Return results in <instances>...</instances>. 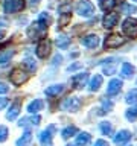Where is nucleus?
<instances>
[{
  "instance_id": "1",
  "label": "nucleus",
  "mask_w": 137,
  "mask_h": 146,
  "mask_svg": "<svg viewBox=\"0 0 137 146\" xmlns=\"http://www.w3.org/2000/svg\"><path fill=\"white\" fill-rule=\"evenodd\" d=\"M76 12L82 17H91L94 14V6L90 0H79L76 5Z\"/></svg>"
},
{
  "instance_id": "2",
  "label": "nucleus",
  "mask_w": 137,
  "mask_h": 146,
  "mask_svg": "<svg viewBox=\"0 0 137 146\" xmlns=\"http://www.w3.org/2000/svg\"><path fill=\"white\" fill-rule=\"evenodd\" d=\"M9 79H11V82L14 85H21L29 79V73L21 70V68H14L11 76H9Z\"/></svg>"
},
{
  "instance_id": "3",
  "label": "nucleus",
  "mask_w": 137,
  "mask_h": 146,
  "mask_svg": "<svg viewBox=\"0 0 137 146\" xmlns=\"http://www.w3.org/2000/svg\"><path fill=\"white\" fill-rule=\"evenodd\" d=\"M23 8H25V0H5V3H3V9L8 14L18 12Z\"/></svg>"
},
{
  "instance_id": "4",
  "label": "nucleus",
  "mask_w": 137,
  "mask_h": 146,
  "mask_svg": "<svg viewBox=\"0 0 137 146\" xmlns=\"http://www.w3.org/2000/svg\"><path fill=\"white\" fill-rule=\"evenodd\" d=\"M122 29H123V34L128 35L130 38H136L137 36V20H134V18H126L122 25Z\"/></svg>"
},
{
  "instance_id": "5",
  "label": "nucleus",
  "mask_w": 137,
  "mask_h": 146,
  "mask_svg": "<svg viewBox=\"0 0 137 146\" xmlns=\"http://www.w3.org/2000/svg\"><path fill=\"white\" fill-rule=\"evenodd\" d=\"M122 44H125V38L120 35H108L105 38V49H116Z\"/></svg>"
},
{
  "instance_id": "6",
  "label": "nucleus",
  "mask_w": 137,
  "mask_h": 146,
  "mask_svg": "<svg viewBox=\"0 0 137 146\" xmlns=\"http://www.w3.org/2000/svg\"><path fill=\"white\" fill-rule=\"evenodd\" d=\"M63 108L68 110V111H78L81 108V100L79 98H75V96H70L63 102Z\"/></svg>"
},
{
  "instance_id": "7",
  "label": "nucleus",
  "mask_w": 137,
  "mask_h": 146,
  "mask_svg": "<svg viewBox=\"0 0 137 146\" xmlns=\"http://www.w3.org/2000/svg\"><path fill=\"white\" fill-rule=\"evenodd\" d=\"M49 53H50V41L44 38V40L40 41L38 46H37V56L43 59V58L47 56Z\"/></svg>"
},
{
  "instance_id": "8",
  "label": "nucleus",
  "mask_w": 137,
  "mask_h": 146,
  "mask_svg": "<svg viewBox=\"0 0 137 146\" xmlns=\"http://www.w3.org/2000/svg\"><path fill=\"white\" fill-rule=\"evenodd\" d=\"M55 129V126L53 125H50L47 129H44V131H41L40 132V143L43 145V146H52V131Z\"/></svg>"
},
{
  "instance_id": "9",
  "label": "nucleus",
  "mask_w": 137,
  "mask_h": 146,
  "mask_svg": "<svg viewBox=\"0 0 137 146\" xmlns=\"http://www.w3.org/2000/svg\"><path fill=\"white\" fill-rule=\"evenodd\" d=\"M81 43H82V46H85L88 49H94L99 44V36L98 35H87L81 40Z\"/></svg>"
},
{
  "instance_id": "10",
  "label": "nucleus",
  "mask_w": 137,
  "mask_h": 146,
  "mask_svg": "<svg viewBox=\"0 0 137 146\" xmlns=\"http://www.w3.org/2000/svg\"><path fill=\"white\" fill-rule=\"evenodd\" d=\"M122 88V81L120 79H111L107 87V94L108 96H114L119 93V90Z\"/></svg>"
},
{
  "instance_id": "11",
  "label": "nucleus",
  "mask_w": 137,
  "mask_h": 146,
  "mask_svg": "<svg viewBox=\"0 0 137 146\" xmlns=\"http://www.w3.org/2000/svg\"><path fill=\"white\" fill-rule=\"evenodd\" d=\"M130 139H131V132L123 129V131H119L117 134L114 135V143L116 145H125Z\"/></svg>"
},
{
  "instance_id": "12",
  "label": "nucleus",
  "mask_w": 137,
  "mask_h": 146,
  "mask_svg": "<svg viewBox=\"0 0 137 146\" xmlns=\"http://www.w3.org/2000/svg\"><path fill=\"white\" fill-rule=\"evenodd\" d=\"M117 20H119V14H117V12L107 14V15L104 17V27H107V29H111V27L117 23Z\"/></svg>"
},
{
  "instance_id": "13",
  "label": "nucleus",
  "mask_w": 137,
  "mask_h": 146,
  "mask_svg": "<svg viewBox=\"0 0 137 146\" xmlns=\"http://www.w3.org/2000/svg\"><path fill=\"white\" fill-rule=\"evenodd\" d=\"M20 110H21V104L18 102H14L11 107H9V110H8V113H6V119L8 120H14L17 116H18V113H20Z\"/></svg>"
},
{
  "instance_id": "14",
  "label": "nucleus",
  "mask_w": 137,
  "mask_h": 146,
  "mask_svg": "<svg viewBox=\"0 0 137 146\" xmlns=\"http://www.w3.org/2000/svg\"><path fill=\"white\" fill-rule=\"evenodd\" d=\"M87 78H88L87 73H79V75H76L73 78V87H75V88H82L87 82Z\"/></svg>"
},
{
  "instance_id": "15",
  "label": "nucleus",
  "mask_w": 137,
  "mask_h": 146,
  "mask_svg": "<svg viewBox=\"0 0 137 146\" xmlns=\"http://www.w3.org/2000/svg\"><path fill=\"white\" fill-rule=\"evenodd\" d=\"M100 85H102V76H100V75H94L93 78H91V81H90L88 88L91 91H98L100 88Z\"/></svg>"
},
{
  "instance_id": "16",
  "label": "nucleus",
  "mask_w": 137,
  "mask_h": 146,
  "mask_svg": "<svg viewBox=\"0 0 137 146\" xmlns=\"http://www.w3.org/2000/svg\"><path fill=\"white\" fill-rule=\"evenodd\" d=\"M64 90V85H61V84H58V85H50V87H47L46 88V96H58L61 91Z\"/></svg>"
},
{
  "instance_id": "17",
  "label": "nucleus",
  "mask_w": 137,
  "mask_h": 146,
  "mask_svg": "<svg viewBox=\"0 0 137 146\" xmlns=\"http://www.w3.org/2000/svg\"><path fill=\"white\" fill-rule=\"evenodd\" d=\"M43 100L41 99H35V100H32V102L29 104V107H27V111L29 113H38L40 110H43Z\"/></svg>"
},
{
  "instance_id": "18",
  "label": "nucleus",
  "mask_w": 137,
  "mask_h": 146,
  "mask_svg": "<svg viewBox=\"0 0 137 146\" xmlns=\"http://www.w3.org/2000/svg\"><path fill=\"white\" fill-rule=\"evenodd\" d=\"M90 134L88 132H81V134H78V137H76V145L78 146H87L90 143Z\"/></svg>"
},
{
  "instance_id": "19",
  "label": "nucleus",
  "mask_w": 137,
  "mask_h": 146,
  "mask_svg": "<svg viewBox=\"0 0 137 146\" xmlns=\"http://www.w3.org/2000/svg\"><path fill=\"white\" fill-rule=\"evenodd\" d=\"M31 140H32V134H31V131H26L25 134H23V135L20 137V139L17 140V146H29Z\"/></svg>"
},
{
  "instance_id": "20",
  "label": "nucleus",
  "mask_w": 137,
  "mask_h": 146,
  "mask_svg": "<svg viewBox=\"0 0 137 146\" xmlns=\"http://www.w3.org/2000/svg\"><path fill=\"white\" fill-rule=\"evenodd\" d=\"M68 44H70V38L66 35H58L57 36V46L59 49H66L68 47Z\"/></svg>"
},
{
  "instance_id": "21",
  "label": "nucleus",
  "mask_w": 137,
  "mask_h": 146,
  "mask_svg": "<svg viewBox=\"0 0 137 146\" xmlns=\"http://www.w3.org/2000/svg\"><path fill=\"white\" fill-rule=\"evenodd\" d=\"M132 73H134V67H132L130 62H123L122 64V76L123 78H131Z\"/></svg>"
},
{
  "instance_id": "22",
  "label": "nucleus",
  "mask_w": 137,
  "mask_h": 146,
  "mask_svg": "<svg viewBox=\"0 0 137 146\" xmlns=\"http://www.w3.org/2000/svg\"><path fill=\"white\" fill-rule=\"evenodd\" d=\"M125 116H126V119H128L130 122L136 120V119H137V105H134V107H131V108H128L126 113H125Z\"/></svg>"
},
{
  "instance_id": "23",
  "label": "nucleus",
  "mask_w": 137,
  "mask_h": 146,
  "mask_svg": "<svg viewBox=\"0 0 137 146\" xmlns=\"http://www.w3.org/2000/svg\"><path fill=\"white\" fill-rule=\"evenodd\" d=\"M116 6V0H100V8L104 11H111Z\"/></svg>"
},
{
  "instance_id": "24",
  "label": "nucleus",
  "mask_w": 137,
  "mask_h": 146,
  "mask_svg": "<svg viewBox=\"0 0 137 146\" xmlns=\"http://www.w3.org/2000/svg\"><path fill=\"white\" fill-rule=\"evenodd\" d=\"M100 131H102V134L111 135L113 134V125L110 122H102L100 123Z\"/></svg>"
},
{
  "instance_id": "25",
  "label": "nucleus",
  "mask_w": 137,
  "mask_h": 146,
  "mask_svg": "<svg viewBox=\"0 0 137 146\" xmlns=\"http://www.w3.org/2000/svg\"><path fill=\"white\" fill-rule=\"evenodd\" d=\"M76 132H78V129L75 126H67L63 129L61 134H63V139H68V137H72L73 134H76Z\"/></svg>"
},
{
  "instance_id": "26",
  "label": "nucleus",
  "mask_w": 137,
  "mask_h": 146,
  "mask_svg": "<svg viewBox=\"0 0 137 146\" xmlns=\"http://www.w3.org/2000/svg\"><path fill=\"white\" fill-rule=\"evenodd\" d=\"M125 100H126L128 104H136V102H137V88H132L130 93L126 94Z\"/></svg>"
},
{
  "instance_id": "27",
  "label": "nucleus",
  "mask_w": 137,
  "mask_h": 146,
  "mask_svg": "<svg viewBox=\"0 0 137 146\" xmlns=\"http://www.w3.org/2000/svg\"><path fill=\"white\" fill-rule=\"evenodd\" d=\"M12 55H14L12 50H6V52L0 53V64H5L6 61H9V59L12 58Z\"/></svg>"
},
{
  "instance_id": "28",
  "label": "nucleus",
  "mask_w": 137,
  "mask_h": 146,
  "mask_svg": "<svg viewBox=\"0 0 137 146\" xmlns=\"http://www.w3.org/2000/svg\"><path fill=\"white\" fill-rule=\"evenodd\" d=\"M137 11V8L134 5H128V3H123L122 5V12L123 14H134Z\"/></svg>"
},
{
  "instance_id": "29",
  "label": "nucleus",
  "mask_w": 137,
  "mask_h": 146,
  "mask_svg": "<svg viewBox=\"0 0 137 146\" xmlns=\"http://www.w3.org/2000/svg\"><path fill=\"white\" fill-rule=\"evenodd\" d=\"M58 11L61 12L63 15H64V14H68V12L72 11V5H70V3H66V5H63V6H59V8H58Z\"/></svg>"
},
{
  "instance_id": "30",
  "label": "nucleus",
  "mask_w": 137,
  "mask_h": 146,
  "mask_svg": "<svg viewBox=\"0 0 137 146\" xmlns=\"http://www.w3.org/2000/svg\"><path fill=\"white\" fill-rule=\"evenodd\" d=\"M8 139V128L0 125V141H5Z\"/></svg>"
},
{
  "instance_id": "31",
  "label": "nucleus",
  "mask_w": 137,
  "mask_h": 146,
  "mask_svg": "<svg viewBox=\"0 0 137 146\" xmlns=\"http://www.w3.org/2000/svg\"><path fill=\"white\" fill-rule=\"evenodd\" d=\"M68 21H70V15H68V14H64V15H61V18H59L58 23H59V26H61V27H64Z\"/></svg>"
},
{
  "instance_id": "32",
  "label": "nucleus",
  "mask_w": 137,
  "mask_h": 146,
  "mask_svg": "<svg viewBox=\"0 0 137 146\" xmlns=\"http://www.w3.org/2000/svg\"><path fill=\"white\" fill-rule=\"evenodd\" d=\"M38 21L41 23V25H44L46 27H47V23L50 21V17L47 15V14H44V12H43V14L40 15V20H38Z\"/></svg>"
},
{
  "instance_id": "33",
  "label": "nucleus",
  "mask_w": 137,
  "mask_h": 146,
  "mask_svg": "<svg viewBox=\"0 0 137 146\" xmlns=\"http://www.w3.org/2000/svg\"><path fill=\"white\" fill-rule=\"evenodd\" d=\"M25 66L29 67V70H35V68H37V64L32 61L31 58H26V59H25Z\"/></svg>"
},
{
  "instance_id": "34",
  "label": "nucleus",
  "mask_w": 137,
  "mask_h": 146,
  "mask_svg": "<svg viewBox=\"0 0 137 146\" xmlns=\"http://www.w3.org/2000/svg\"><path fill=\"white\" fill-rule=\"evenodd\" d=\"M116 72V66H104V73L105 75H113Z\"/></svg>"
},
{
  "instance_id": "35",
  "label": "nucleus",
  "mask_w": 137,
  "mask_h": 146,
  "mask_svg": "<svg viewBox=\"0 0 137 146\" xmlns=\"http://www.w3.org/2000/svg\"><path fill=\"white\" fill-rule=\"evenodd\" d=\"M81 67H82L81 62H75V64H72V66L67 67V72H75V70H78V68H81Z\"/></svg>"
},
{
  "instance_id": "36",
  "label": "nucleus",
  "mask_w": 137,
  "mask_h": 146,
  "mask_svg": "<svg viewBox=\"0 0 137 146\" xmlns=\"http://www.w3.org/2000/svg\"><path fill=\"white\" fill-rule=\"evenodd\" d=\"M27 122H31L32 125H38V123L41 122V117L40 116H34V117H31V119H26Z\"/></svg>"
},
{
  "instance_id": "37",
  "label": "nucleus",
  "mask_w": 137,
  "mask_h": 146,
  "mask_svg": "<svg viewBox=\"0 0 137 146\" xmlns=\"http://www.w3.org/2000/svg\"><path fill=\"white\" fill-rule=\"evenodd\" d=\"M9 87L5 84V82H0V93H8Z\"/></svg>"
},
{
  "instance_id": "38",
  "label": "nucleus",
  "mask_w": 137,
  "mask_h": 146,
  "mask_svg": "<svg viewBox=\"0 0 137 146\" xmlns=\"http://www.w3.org/2000/svg\"><path fill=\"white\" fill-rule=\"evenodd\" d=\"M8 105V99L6 98H0V110H3Z\"/></svg>"
},
{
  "instance_id": "39",
  "label": "nucleus",
  "mask_w": 137,
  "mask_h": 146,
  "mask_svg": "<svg viewBox=\"0 0 137 146\" xmlns=\"http://www.w3.org/2000/svg\"><path fill=\"white\" fill-rule=\"evenodd\" d=\"M94 146H110V145L105 140H96L94 141Z\"/></svg>"
},
{
  "instance_id": "40",
  "label": "nucleus",
  "mask_w": 137,
  "mask_h": 146,
  "mask_svg": "<svg viewBox=\"0 0 137 146\" xmlns=\"http://www.w3.org/2000/svg\"><path fill=\"white\" fill-rule=\"evenodd\" d=\"M61 59H63L61 55H55V56H53V66H57V64H59V62H61Z\"/></svg>"
},
{
  "instance_id": "41",
  "label": "nucleus",
  "mask_w": 137,
  "mask_h": 146,
  "mask_svg": "<svg viewBox=\"0 0 137 146\" xmlns=\"http://www.w3.org/2000/svg\"><path fill=\"white\" fill-rule=\"evenodd\" d=\"M104 107L107 108V111H108V110L113 108V104H111V102H107V100H104Z\"/></svg>"
},
{
  "instance_id": "42",
  "label": "nucleus",
  "mask_w": 137,
  "mask_h": 146,
  "mask_svg": "<svg viewBox=\"0 0 137 146\" xmlns=\"http://www.w3.org/2000/svg\"><path fill=\"white\" fill-rule=\"evenodd\" d=\"M29 2H31V5H37V3L40 2V0H29Z\"/></svg>"
},
{
  "instance_id": "43",
  "label": "nucleus",
  "mask_w": 137,
  "mask_h": 146,
  "mask_svg": "<svg viewBox=\"0 0 137 146\" xmlns=\"http://www.w3.org/2000/svg\"><path fill=\"white\" fill-rule=\"evenodd\" d=\"M67 146H75V145H67Z\"/></svg>"
},
{
  "instance_id": "44",
  "label": "nucleus",
  "mask_w": 137,
  "mask_h": 146,
  "mask_svg": "<svg viewBox=\"0 0 137 146\" xmlns=\"http://www.w3.org/2000/svg\"><path fill=\"white\" fill-rule=\"evenodd\" d=\"M128 146H131V145H128Z\"/></svg>"
},
{
  "instance_id": "45",
  "label": "nucleus",
  "mask_w": 137,
  "mask_h": 146,
  "mask_svg": "<svg viewBox=\"0 0 137 146\" xmlns=\"http://www.w3.org/2000/svg\"><path fill=\"white\" fill-rule=\"evenodd\" d=\"M136 2H137V0H136Z\"/></svg>"
}]
</instances>
